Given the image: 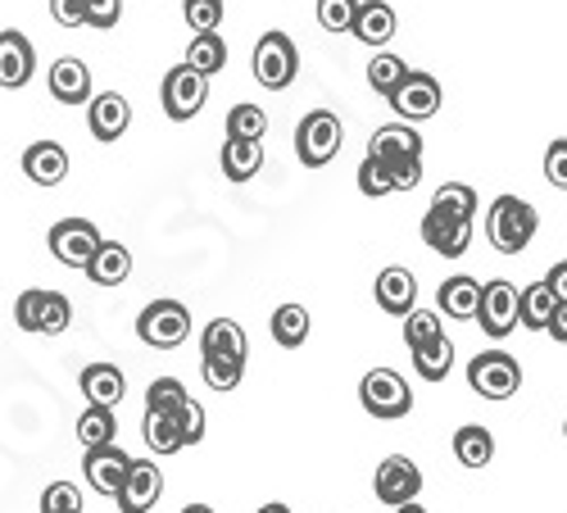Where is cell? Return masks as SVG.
Listing matches in <instances>:
<instances>
[{
	"label": "cell",
	"instance_id": "obj_1",
	"mask_svg": "<svg viewBox=\"0 0 567 513\" xmlns=\"http://www.w3.org/2000/svg\"><path fill=\"white\" fill-rule=\"evenodd\" d=\"M536 232H540V214L517 196H499L486 214V237L499 255H523L536 242Z\"/></svg>",
	"mask_w": 567,
	"mask_h": 513
},
{
	"label": "cell",
	"instance_id": "obj_2",
	"mask_svg": "<svg viewBox=\"0 0 567 513\" xmlns=\"http://www.w3.org/2000/svg\"><path fill=\"white\" fill-rule=\"evenodd\" d=\"M341 142H346V127L332 110H309L296 127V155L305 168H327L341 155Z\"/></svg>",
	"mask_w": 567,
	"mask_h": 513
},
{
	"label": "cell",
	"instance_id": "obj_3",
	"mask_svg": "<svg viewBox=\"0 0 567 513\" xmlns=\"http://www.w3.org/2000/svg\"><path fill=\"white\" fill-rule=\"evenodd\" d=\"M14 322L32 337H60L69 322H73V305L64 291H45V287H32L14 300Z\"/></svg>",
	"mask_w": 567,
	"mask_h": 513
},
{
	"label": "cell",
	"instance_id": "obj_4",
	"mask_svg": "<svg viewBox=\"0 0 567 513\" xmlns=\"http://www.w3.org/2000/svg\"><path fill=\"white\" fill-rule=\"evenodd\" d=\"M136 337L151 350H177L186 337H192V309H186L182 300H155V305L141 309Z\"/></svg>",
	"mask_w": 567,
	"mask_h": 513
},
{
	"label": "cell",
	"instance_id": "obj_5",
	"mask_svg": "<svg viewBox=\"0 0 567 513\" xmlns=\"http://www.w3.org/2000/svg\"><path fill=\"white\" fill-rule=\"evenodd\" d=\"M467 387L482 400H508L523 387V368H517V359L508 350H482L467 363Z\"/></svg>",
	"mask_w": 567,
	"mask_h": 513
},
{
	"label": "cell",
	"instance_id": "obj_6",
	"mask_svg": "<svg viewBox=\"0 0 567 513\" xmlns=\"http://www.w3.org/2000/svg\"><path fill=\"white\" fill-rule=\"evenodd\" d=\"M205 101H209V78H205V73H196L192 64H177V69L164 73V82H159V105H164V114H168L173 123L196 119V114L205 110Z\"/></svg>",
	"mask_w": 567,
	"mask_h": 513
},
{
	"label": "cell",
	"instance_id": "obj_7",
	"mask_svg": "<svg viewBox=\"0 0 567 513\" xmlns=\"http://www.w3.org/2000/svg\"><path fill=\"white\" fill-rule=\"evenodd\" d=\"M359 404L372 413V418H404L409 409H413V391H409V382L400 378L395 368H372V372H363V382H359Z\"/></svg>",
	"mask_w": 567,
	"mask_h": 513
},
{
	"label": "cell",
	"instance_id": "obj_8",
	"mask_svg": "<svg viewBox=\"0 0 567 513\" xmlns=\"http://www.w3.org/2000/svg\"><path fill=\"white\" fill-rule=\"evenodd\" d=\"M300 73V51L287 32H264L259 45H255V78L268 86V91H287Z\"/></svg>",
	"mask_w": 567,
	"mask_h": 513
},
{
	"label": "cell",
	"instance_id": "obj_9",
	"mask_svg": "<svg viewBox=\"0 0 567 513\" xmlns=\"http://www.w3.org/2000/svg\"><path fill=\"white\" fill-rule=\"evenodd\" d=\"M105 246V237L96 232V223H86V218H60L51 227V255L64 264V268H82L96 259V250Z\"/></svg>",
	"mask_w": 567,
	"mask_h": 513
},
{
	"label": "cell",
	"instance_id": "obj_10",
	"mask_svg": "<svg viewBox=\"0 0 567 513\" xmlns=\"http://www.w3.org/2000/svg\"><path fill=\"white\" fill-rule=\"evenodd\" d=\"M372 491H377V500L391 504V509L413 504V500H417V491H422V469H417V463H413L409 454H391V459L377 463Z\"/></svg>",
	"mask_w": 567,
	"mask_h": 513
},
{
	"label": "cell",
	"instance_id": "obj_11",
	"mask_svg": "<svg viewBox=\"0 0 567 513\" xmlns=\"http://www.w3.org/2000/svg\"><path fill=\"white\" fill-rule=\"evenodd\" d=\"M517 300H523V291H517L513 283H504V277H495V283L482 287V314H477V322H482V332L491 341H504L517 328Z\"/></svg>",
	"mask_w": 567,
	"mask_h": 513
},
{
	"label": "cell",
	"instance_id": "obj_12",
	"mask_svg": "<svg viewBox=\"0 0 567 513\" xmlns=\"http://www.w3.org/2000/svg\"><path fill=\"white\" fill-rule=\"evenodd\" d=\"M422 242H427L436 255H445V259H458L472 246V218H458V214L432 205L427 214H422Z\"/></svg>",
	"mask_w": 567,
	"mask_h": 513
},
{
	"label": "cell",
	"instance_id": "obj_13",
	"mask_svg": "<svg viewBox=\"0 0 567 513\" xmlns=\"http://www.w3.org/2000/svg\"><path fill=\"white\" fill-rule=\"evenodd\" d=\"M441 82L432 78V73H422V69H413L409 73V82L395 91V114L404 119V123H422V119H436L441 114Z\"/></svg>",
	"mask_w": 567,
	"mask_h": 513
},
{
	"label": "cell",
	"instance_id": "obj_14",
	"mask_svg": "<svg viewBox=\"0 0 567 513\" xmlns=\"http://www.w3.org/2000/svg\"><path fill=\"white\" fill-rule=\"evenodd\" d=\"M82 473H86V486L101 491L110 500H118L127 473H132V454H123L118 445H101V450H86L82 459Z\"/></svg>",
	"mask_w": 567,
	"mask_h": 513
},
{
	"label": "cell",
	"instance_id": "obj_15",
	"mask_svg": "<svg viewBox=\"0 0 567 513\" xmlns=\"http://www.w3.org/2000/svg\"><path fill=\"white\" fill-rule=\"evenodd\" d=\"M368 160L377 164H404V160H422V136L413 123H386V127H377L372 132V142H368Z\"/></svg>",
	"mask_w": 567,
	"mask_h": 513
},
{
	"label": "cell",
	"instance_id": "obj_16",
	"mask_svg": "<svg viewBox=\"0 0 567 513\" xmlns=\"http://www.w3.org/2000/svg\"><path fill=\"white\" fill-rule=\"evenodd\" d=\"M37 73V51H32V41L19 32V28H6L0 32V86L6 91H19L28 86Z\"/></svg>",
	"mask_w": 567,
	"mask_h": 513
},
{
	"label": "cell",
	"instance_id": "obj_17",
	"mask_svg": "<svg viewBox=\"0 0 567 513\" xmlns=\"http://www.w3.org/2000/svg\"><path fill=\"white\" fill-rule=\"evenodd\" d=\"M159 495H164V473L151 459H132V473L118 491V509L123 513H151L159 504Z\"/></svg>",
	"mask_w": 567,
	"mask_h": 513
},
{
	"label": "cell",
	"instance_id": "obj_18",
	"mask_svg": "<svg viewBox=\"0 0 567 513\" xmlns=\"http://www.w3.org/2000/svg\"><path fill=\"white\" fill-rule=\"evenodd\" d=\"M132 123V105L127 96H118V91H101V96H91L86 105V127L96 142H118V136L127 132Z\"/></svg>",
	"mask_w": 567,
	"mask_h": 513
},
{
	"label": "cell",
	"instance_id": "obj_19",
	"mask_svg": "<svg viewBox=\"0 0 567 513\" xmlns=\"http://www.w3.org/2000/svg\"><path fill=\"white\" fill-rule=\"evenodd\" d=\"M377 305L395 318H409L417 309V277L409 268H382L377 273V287H372Z\"/></svg>",
	"mask_w": 567,
	"mask_h": 513
},
{
	"label": "cell",
	"instance_id": "obj_20",
	"mask_svg": "<svg viewBox=\"0 0 567 513\" xmlns=\"http://www.w3.org/2000/svg\"><path fill=\"white\" fill-rule=\"evenodd\" d=\"M45 86H51V96L60 105H82V101L91 105V69L82 60H73V55H64V60L51 64V73H45Z\"/></svg>",
	"mask_w": 567,
	"mask_h": 513
},
{
	"label": "cell",
	"instance_id": "obj_21",
	"mask_svg": "<svg viewBox=\"0 0 567 513\" xmlns=\"http://www.w3.org/2000/svg\"><path fill=\"white\" fill-rule=\"evenodd\" d=\"M78 387H82L86 404H101V409H114L127 396V378H123L118 363H86Z\"/></svg>",
	"mask_w": 567,
	"mask_h": 513
},
{
	"label": "cell",
	"instance_id": "obj_22",
	"mask_svg": "<svg viewBox=\"0 0 567 513\" xmlns=\"http://www.w3.org/2000/svg\"><path fill=\"white\" fill-rule=\"evenodd\" d=\"M23 173L37 186H60L69 177V151L60 142H51V136H45V142H32L23 151Z\"/></svg>",
	"mask_w": 567,
	"mask_h": 513
},
{
	"label": "cell",
	"instance_id": "obj_23",
	"mask_svg": "<svg viewBox=\"0 0 567 513\" xmlns=\"http://www.w3.org/2000/svg\"><path fill=\"white\" fill-rule=\"evenodd\" d=\"M436 300H441V314L445 318H458V322H472L482 314V283L477 277H445L441 283V291H436Z\"/></svg>",
	"mask_w": 567,
	"mask_h": 513
},
{
	"label": "cell",
	"instance_id": "obj_24",
	"mask_svg": "<svg viewBox=\"0 0 567 513\" xmlns=\"http://www.w3.org/2000/svg\"><path fill=\"white\" fill-rule=\"evenodd\" d=\"M200 355H214V359H241L250 355V341H246V328L236 318H214L209 328L200 332Z\"/></svg>",
	"mask_w": 567,
	"mask_h": 513
},
{
	"label": "cell",
	"instance_id": "obj_25",
	"mask_svg": "<svg viewBox=\"0 0 567 513\" xmlns=\"http://www.w3.org/2000/svg\"><path fill=\"white\" fill-rule=\"evenodd\" d=\"M395 28H400V19H395V10L386 6V0H363V6H359L354 37H359L363 45H386V41L395 37Z\"/></svg>",
	"mask_w": 567,
	"mask_h": 513
},
{
	"label": "cell",
	"instance_id": "obj_26",
	"mask_svg": "<svg viewBox=\"0 0 567 513\" xmlns=\"http://www.w3.org/2000/svg\"><path fill=\"white\" fill-rule=\"evenodd\" d=\"M86 277H91L96 287H123L127 277H132V250L118 246V242H105V246L96 250V259L86 264Z\"/></svg>",
	"mask_w": 567,
	"mask_h": 513
},
{
	"label": "cell",
	"instance_id": "obj_27",
	"mask_svg": "<svg viewBox=\"0 0 567 513\" xmlns=\"http://www.w3.org/2000/svg\"><path fill=\"white\" fill-rule=\"evenodd\" d=\"M218 164H223L227 182H250L264 168V142H241V136H227Z\"/></svg>",
	"mask_w": 567,
	"mask_h": 513
},
{
	"label": "cell",
	"instance_id": "obj_28",
	"mask_svg": "<svg viewBox=\"0 0 567 513\" xmlns=\"http://www.w3.org/2000/svg\"><path fill=\"white\" fill-rule=\"evenodd\" d=\"M558 309V296L549 283H532L523 291V300H517V322H523L527 332H549V318Z\"/></svg>",
	"mask_w": 567,
	"mask_h": 513
},
{
	"label": "cell",
	"instance_id": "obj_29",
	"mask_svg": "<svg viewBox=\"0 0 567 513\" xmlns=\"http://www.w3.org/2000/svg\"><path fill=\"white\" fill-rule=\"evenodd\" d=\"M454 459L463 463V469H486V463L495 459V437L482 423L458 428L454 432Z\"/></svg>",
	"mask_w": 567,
	"mask_h": 513
},
{
	"label": "cell",
	"instance_id": "obj_30",
	"mask_svg": "<svg viewBox=\"0 0 567 513\" xmlns=\"http://www.w3.org/2000/svg\"><path fill=\"white\" fill-rule=\"evenodd\" d=\"M268 328H272V341L281 350H300L309 341V309L305 305H281L272 318H268Z\"/></svg>",
	"mask_w": 567,
	"mask_h": 513
},
{
	"label": "cell",
	"instance_id": "obj_31",
	"mask_svg": "<svg viewBox=\"0 0 567 513\" xmlns=\"http://www.w3.org/2000/svg\"><path fill=\"white\" fill-rule=\"evenodd\" d=\"M114 437H118V418H114V409H101V404H86V409L78 413V441H82L86 450H101V445H114Z\"/></svg>",
	"mask_w": 567,
	"mask_h": 513
},
{
	"label": "cell",
	"instance_id": "obj_32",
	"mask_svg": "<svg viewBox=\"0 0 567 513\" xmlns=\"http://www.w3.org/2000/svg\"><path fill=\"white\" fill-rule=\"evenodd\" d=\"M141 437L155 454H177L186 450L182 441V428H177V413H159V409H146V423H141Z\"/></svg>",
	"mask_w": 567,
	"mask_h": 513
},
{
	"label": "cell",
	"instance_id": "obj_33",
	"mask_svg": "<svg viewBox=\"0 0 567 513\" xmlns=\"http://www.w3.org/2000/svg\"><path fill=\"white\" fill-rule=\"evenodd\" d=\"M186 64H192L196 73H205V78L223 73L227 69V41L218 32H196L192 45H186Z\"/></svg>",
	"mask_w": 567,
	"mask_h": 513
},
{
	"label": "cell",
	"instance_id": "obj_34",
	"mask_svg": "<svg viewBox=\"0 0 567 513\" xmlns=\"http://www.w3.org/2000/svg\"><path fill=\"white\" fill-rule=\"evenodd\" d=\"M409 64L400 60V55H372V64H368V86L377 91V96H386V101H395V91L409 82Z\"/></svg>",
	"mask_w": 567,
	"mask_h": 513
},
{
	"label": "cell",
	"instance_id": "obj_35",
	"mask_svg": "<svg viewBox=\"0 0 567 513\" xmlns=\"http://www.w3.org/2000/svg\"><path fill=\"white\" fill-rule=\"evenodd\" d=\"M450 368H454V346L441 337L432 346H417L413 350V372L422 382H445L450 378Z\"/></svg>",
	"mask_w": 567,
	"mask_h": 513
},
{
	"label": "cell",
	"instance_id": "obj_36",
	"mask_svg": "<svg viewBox=\"0 0 567 513\" xmlns=\"http://www.w3.org/2000/svg\"><path fill=\"white\" fill-rule=\"evenodd\" d=\"M264 132H268V114L259 105L241 101V105L227 110V136H241V142H264Z\"/></svg>",
	"mask_w": 567,
	"mask_h": 513
},
{
	"label": "cell",
	"instance_id": "obj_37",
	"mask_svg": "<svg viewBox=\"0 0 567 513\" xmlns=\"http://www.w3.org/2000/svg\"><path fill=\"white\" fill-rule=\"evenodd\" d=\"M441 337H445V322H441L436 309H413V314L404 318V346H409V350L432 346V341H441Z\"/></svg>",
	"mask_w": 567,
	"mask_h": 513
},
{
	"label": "cell",
	"instance_id": "obj_38",
	"mask_svg": "<svg viewBox=\"0 0 567 513\" xmlns=\"http://www.w3.org/2000/svg\"><path fill=\"white\" fill-rule=\"evenodd\" d=\"M200 378L214 387V391H236L246 378V363L241 359H214V355H200Z\"/></svg>",
	"mask_w": 567,
	"mask_h": 513
},
{
	"label": "cell",
	"instance_id": "obj_39",
	"mask_svg": "<svg viewBox=\"0 0 567 513\" xmlns=\"http://www.w3.org/2000/svg\"><path fill=\"white\" fill-rule=\"evenodd\" d=\"M192 404V391H186L177 378H155L151 391H146V409H159V413H182Z\"/></svg>",
	"mask_w": 567,
	"mask_h": 513
},
{
	"label": "cell",
	"instance_id": "obj_40",
	"mask_svg": "<svg viewBox=\"0 0 567 513\" xmlns=\"http://www.w3.org/2000/svg\"><path fill=\"white\" fill-rule=\"evenodd\" d=\"M359 6L363 0H318V23L341 37V32H354V19H359Z\"/></svg>",
	"mask_w": 567,
	"mask_h": 513
},
{
	"label": "cell",
	"instance_id": "obj_41",
	"mask_svg": "<svg viewBox=\"0 0 567 513\" xmlns=\"http://www.w3.org/2000/svg\"><path fill=\"white\" fill-rule=\"evenodd\" d=\"M432 205L436 209H450V214H458V218H477V192H472V186L467 182H445L441 186V192L432 196Z\"/></svg>",
	"mask_w": 567,
	"mask_h": 513
},
{
	"label": "cell",
	"instance_id": "obj_42",
	"mask_svg": "<svg viewBox=\"0 0 567 513\" xmlns=\"http://www.w3.org/2000/svg\"><path fill=\"white\" fill-rule=\"evenodd\" d=\"M223 14H227L223 0H182V19H186V28H196V32H218Z\"/></svg>",
	"mask_w": 567,
	"mask_h": 513
},
{
	"label": "cell",
	"instance_id": "obj_43",
	"mask_svg": "<svg viewBox=\"0 0 567 513\" xmlns=\"http://www.w3.org/2000/svg\"><path fill=\"white\" fill-rule=\"evenodd\" d=\"M359 192H363L368 201H382V196H391V192H395V177H391V168L363 155V164H359Z\"/></svg>",
	"mask_w": 567,
	"mask_h": 513
},
{
	"label": "cell",
	"instance_id": "obj_44",
	"mask_svg": "<svg viewBox=\"0 0 567 513\" xmlns=\"http://www.w3.org/2000/svg\"><path fill=\"white\" fill-rule=\"evenodd\" d=\"M41 513H82V491L73 482H51L41 491Z\"/></svg>",
	"mask_w": 567,
	"mask_h": 513
},
{
	"label": "cell",
	"instance_id": "obj_45",
	"mask_svg": "<svg viewBox=\"0 0 567 513\" xmlns=\"http://www.w3.org/2000/svg\"><path fill=\"white\" fill-rule=\"evenodd\" d=\"M545 182L567 192V136H554L549 151H545Z\"/></svg>",
	"mask_w": 567,
	"mask_h": 513
},
{
	"label": "cell",
	"instance_id": "obj_46",
	"mask_svg": "<svg viewBox=\"0 0 567 513\" xmlns=\"http://www.w3.org/2000/svg\"><path fill=\"white\" fill-rule=\"evenodd\" d=\"M177 428H182V441H186V445H200V441H205V409L192 400V404L177 413Z\"/></svg>",
	"mask_w": 567,
	"mask_h": 513
},
{
	"label": "cell",
	"instance_id": "obj_47",
	"mask_svg": "<svg viewBox=\"0 0 567 513\" xmlns=\"http://www.w3.org/2000/svg\"><path fill=\"white\" fill-rule=\"evenodd\" d=\"M123 14V0H86V28H114Z\"/></svg>",
	"mask_w": 567,
	"mask_h": 513
},
{
	"label": "cell",
	"instance_id": "obj_48",
	"mask_svg": "<svg viewBox=\"0 0 567 513\" xmlns=\"http://www.w3.org/2000/svg\"><path fill=\"white\" fill-rule=\"evenodd\" d=\"M51 19L60 28H82L86 23V0H51Z\"/></svg>",
	"mask_w": 567,
	"mask_h": 513
},
{
	"label": "cell",
	"instance_id": "obj_49",
	"mask_svg": "<svg viewBox=\"0 0 567 513\" xmlns=\"http://www.w3.org/2000/svg\"><path fill=\"white\" fill-rule=\"evenodd\" d=\"M391 177H395V192H413V186L422 182V160H404V164H395Z\"/></svg>",
	"mask_w": 567,
	"mask_h": 513
},
{
	"label": "cell",
	"instance_id": "obj_50",
	"mask_svg": "<svg viewBox=\"0 0 567 513\" xmlns=\"http://www.w3.org/2000/svg\"><path fill=\"white\" fill-rule=\"evenodd\" d=\"M549 337L567 346V300H558V309H554V318H549Z\"/></svg>",
	"mask_w": 567,
	"mask_h": 513
},
{
	"label": "cell",
	"instance_id": "obj_51",
	"mask_svg": "<svg viewBox=\"0 0 567 513\" xmlns=\"http://www.w3.org/2000/svg\"><path fill=\"white\" fill-rule=\"evenodd\" d=\"M545 283L554 287V296H558V300H567V259L549 268V277H545Z\"/></svg>",
	"mask_w": 567,
	"mask_h": 513
},
{
	"label": "cell",
	"instance_id": "obj_52",
	"mask_svg": "<svg viewBox=\"0 0 567 513\" xmlns=\"http://www.w3.org/2000/svg\"><path fill=\"white\" fill-rule=\"evenodd\" d=\"M259 513H291V504H281V500H272V504H264Z\"/></svg>",
	"mask_w": 567,
	"mask_h": 513
},
{
	"label": "cell",
	"instance_id": "obj_53",
	"mask_svg": "<svg viewBox=\"0 0 567 513\" xmlns=\"http://www.w3.org/2000/svg\"><path fill=\"white\" fill-rule=\"evenodd\" d=\"M182 513H218V509H214V504H186Z\"/></svg>",
	"mask_w": 567,
	"mask_h": 513
},
{
	"label": "cell",
	"instance_id": "obj_54",
	"mask_svg": "<svg viewBox=\"0 0 567 513\" xmlns=\"http://www.w3.org/2000/svg\"><path fill=\"white\" fill-rule=\"evenodd\" d=\"M395 513H427V509H422V504H417V500H413V504H400V509H395Z\"/></svg>",
	"mask_w": 567,
	"mask_h": 513
},
{
	"label": "cell",
	"instance_id": "obj_55",
	"mask_svg": "<svg viewBox=\"0 0 567 513\" xmlns=\"http://www.w3.org/2000/svg\"><path fill=\"white\" fill-rule=\"evenodd\" d=\"M563 437H567V423H563Z\"/></svg>",
	"mask_w": 567,
	"mask_h": 513
}]
</instances>
